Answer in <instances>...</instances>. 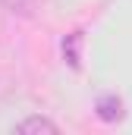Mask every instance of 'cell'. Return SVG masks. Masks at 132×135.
Listing matches in <instances>:
<instances>
[{"mask_svg":"<svg viewBox=\"0 0 132 135\" xmlns=\"http://www.w3.org/2000/svg\"><path fill=\"white\" fill-rule=\"evenodd\" d=\"M16 132L19 135H57V123L54 119H47V116H29V119H22L19 126H16Z\"/></svg>","mask_w":132,"mask_h":135,"instance_id":"6da1fadb","label":"cell"},{"mask_svg":"<svg viewBox=\"0 0 132 135\" xmlns=\"http://www.w3.org/2000/svg\"><path fill=\"white\" fill-rule=\"evenodd\" d=\"M95 110H98V116L104 123H116V119L123 116V101H120L116 94H104V98H98Z\"/></svg>","mask_w":132,"mask_h":135,"instance_id":"7a4b0ae2","label":"cell"},{"mask_svg":"<svg viewBox=\"0 0 132 135\" xmlns=\"http://www.w3.org/2000/svg\"><path fill=\"white\" fill-rule=\"evenodd\" d=\"M79 47H82V32H72V35L63 41V57L69 60V66H72V69L82 66V54H79Z\"/></svg>","mask_w":132,"mask_h":135,"instance_id":"3957f363","label":"cell"}]
</instances>
